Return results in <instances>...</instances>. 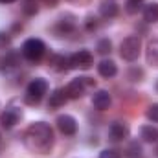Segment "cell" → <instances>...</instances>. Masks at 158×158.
<instances>
[{"mask_svg": "<svg viewBox=\"0 0 158 158\" xmlns=\"http://www.w3.org/2000/svg\"><path fill=\"white\" fill-rule=\"evenodd\" d=\"M53 140H55L53 131L44 121H35V123L28 125V129L22 132V142H24L26 149H30L31 153H37V155L50 153L53 147Z\"/></svg>", "mask_w": 158, "mask_h": 158, "instance_id": "obj_1", "label": "cell"}, {"mask_svg": "<svg viewBox=\"0 0 158 158\" xmlns=\"http://www.w3.org/2000/svg\"><path fill=\"white\" fill-rule=\"evenodd\" d=\"M140 52H142V39L138 35H129L119 44V55L125 61H131V63L136 61L140 57Z\"/></svg>", "mask_w": 158, "mask_h": 158, "instance_id": "obj_2", "label": "cell"}, {"mask_svg": "<svg viewBox=\"0 0 158 158\" xmlns=\"http://www.w3.org/2000/svg\"><path fill=\"white\" fill-rule=\"evenodd\" d=\"M46 92H48V83H46V79L35 77V79L30 81V85H28V88H26V94H24V99H26V103H30V105H37L40 99L44 98Z\"/></svg>", "mask_w": 158, "mask_h": 158, "instance_id": "obj_3", "label": "cell"}, {"mask_svg": "<svg viewBox=\"0 0 158 158\" xmlns=\"http://www.w3.org/2000/svg\"><path fill=\"white\" fill-rule=\"evenodd\" d=\"M22 57L31 61V63H37L42 59V55L46 53V44L40 39H28L22 44Z\"/></svg>", "mask_w": 158, "mask_h": 158, "instance_id": "obj_4", "label": "cell"}, {"mask_svg": "<svg viewBox=\"0 0 158 158\" xmlns=\"http://www.w3.org/2000/svg\"><path fill=\"white\" fill-rule=\"evenodd\" d=\"M94 85H96V81L90 79V77H76L68 83V86L64 90H66L68 99H79L86 92V88L88 86H94Z\"/></svg>", "mask_w": 158, "mask_h": 158, "instance_id": "obj_5", "label": "cell"}, {"mask_svg": "<svg viewBox=\"0 0 158 158\" xmlns=\"http://www.w3.org/2000/svg\"><path fill=\"white\" fill-rule=\"evenodd\" d=\"M70 61V68H79V70H88L94 64V55L88 50H79L76 53H72L68 57Z\"/></svg>", "mask_w": 158, "mask_h": 158, "instance_id": "obj_6", "label": "cell"}, {"mask_svg": "<svg viewBox=\"0 0 158 158\" xmlns=\"http://www.w3.org/2000/svg\"><path fill=\"white\" fill-rule=\"evenodd\" d=\"M20 119H22V109H19V107H9V109H6V110L2 112V116H0V125H2L4 129H13Z\"/></svg>", "mask_w": 158, "mask_h": 158, "instance_id": "obj_7", "label": "cell"}, {"mask_svg": "<svg viewBox=\"0 0 158 158\" xmlns=\"http://www.w3.org/2000/svg\"><path fill=\"white\" fill-rule=\"evenodd\" d=\"M55 123H57V129H59L64 136H74V134L77 132V121H76L74 116H70V114H61V116H57Z\"/></svg>", "mask_w": 158, "mask_h": 158, "instance_id": "obj_8", "label": "cell"}, {"mask_svg": "<svg viewBox=\"0 0 158 158\" xmlns=\"http://www.w3.org/2000/svg\"><path fill=\"white\" fill-rule=\"evenodd\" d=\"M129 132L131 131H129L127 123H123V121H112L110 127H109V136H110L112 142H123V140H127Z\"/></svg>", "mask_w": 158, "mask_h": 158, "instance_id": "obj_9", "label": "cell"}, {"mask_svg": "<svg viewBox=\"0 0 158 158\" xmlns=\"http://www.w3.org/2000/svg\"><path fill=\"white\" fill-rule=\"evenodd\" d=\"M76 30V19L72 17V15H63L59 20H57V24H55V31L59 33V35H68V33H72Z\"/></svg>", "mask_w": 158, "mask_h": 158, "instance_id": "obj_10", "label": "cell"}, {"mask_svg": "<svg viewBox=\"0 0 158 158\" xmlns=\"http://www.w3.org/2000/svg\"><path fill=\"white\" fill-rule=\"evenodd\" d=\"M20 61H19V53L17 52H9L4 59H2V64H0V72L2 74H11L19 68Z\"/></svg>", "mask_w": 158, "mask_h": 158, "instance_id": "obj_11", "label": "cell"}, {"mask_svg": "<svg viewBox=\"0 0 158 158\" xmlns=\"http://www.w3.org/2000/svg\"><path fill=\"white\" fill-rule=\"evenodd\" d=\"M112 103V98L107 90H98L94 96H92V105L98 109V110H107Z\"/></svg>", "mask_w": 158, "mask_h": 158, "instance_id": "obj_12", "label": "cell"}, {"mask_svg": "<svg viewBox=\"0 0 158 158\" xmlns=\"http://www.w3.org/2000/svg\"><path fill=\"white\" fill-rule=\"evenodd\" d=\"M98 74H99L101 77H105V79H110V77H114V76L118 74V66H116L114 61L103 59V61L98 64Z\"/></svg>", "mask_w": 158, "mask_h": 158, "instance_id": "obj_13", "label": "cell"}, {"mask_svg": "<svg viewBox=\"0 0 158 158\" xmlns=\"http://www.w3.org/2000/svg\"><path fill=\"white\" fill-rule=\"evenodd\" d=\"M66 99H68L66 90H64V88H55V90L50 94V101H48V105L53 107V109H57V107H63V105L66 103Z\"/></svg>", "mask_w": 158, "mask_h": 158, "instance_id": "obj_14", "label": "cell"}, {"mask_svg": "<svg viewBox=\"0 0 158 158\" xmlns=\"http://www.w3.org/2000/svg\"><path fill=\"white\" fill-rule=\"evenodd\" d=\"M118 4L114 2V0H105L101 6H99V15L103 17V19H114L116 15H118Z\"/></svg>", "mask_w": 158, "mask_h": 158, "instance_id": "obj_15", "label": "cell"}, {"mask_svg": "<svg viewBox=\"0 0 158 158\" xmlns=\"http://www.w3.org/2000/svg\"><path fill=\"white\" fill-rule=\"evenodd\" d=\"M140 138L147 143H155L158 142V127L155 125H143L140 129Z\"/></svg>", "mask_w": 158, "mask_h": 158, "instance_id": "obj_16", "label": "cell"}, {"mask_svg": "<svg viewBox=\"0 0 158 158\" xmlns=\"http://www.w3.org/2000/svg\"><path fill=\"white\" fill-rule=\"evenodd\" d=\"M145 59H147V64H151V66H158V39L151 40V42L147 44Z\"/></svg>", "mask_w": 158, "mask_h": 158, "instance_id": "obj_17", "label": "cell"}, {"mask_svg": "<svg viewBox=\"0 0 158 158\" xmlns=\"http://www.w3.org/2000/svg\"><path fill=\"white\" fill-rule=\"evenodd\" d=\"M143 20L149 24L158 22V2H151L143 6Z\"/></svg>", "mask_w": 158, "mask_h": 158, "instance_id": "obj_18", "label": "cell"}, {"mask_svg": "<svg viewBox=\"0 0 158 158\" xmlns=\"http://www.w3.org/2000/svg\"><path fill=\"white\" fill-rule=\"evenodd\" d=\"M50 64H52L55 70H59V72H63V70H68V68H70V61H68L66 57H63V55H53V57H52V61H50Z\"/></svg>", "mask_w": 158, "mask_h": 158, "instance_id": "obj_19", "label": "cell"}, {"mask_svg": "<svg viewBox=\"0 0 158 158\" xmlns=\"http://www.w3.org/2000/svg\"><path fill=\"white\" fill-rule=\"evenodd\" d=\"M37 11H39V2L37 0H24L22 2V13L24 15L33 17V15H37Z\"/></svg>", "mask_w": 158, "mask_h": 158, "instance_id": "obj_20", "label": "cell"}, {"mask_svg": "<svg viewBox=\"0 0 158 158\" xmlns=\"http://www.w3.org/2000/svg\"><path fill=\"white\" fill-rule=\"evenodd\" d=\"M145 0H127L125 2V11L129 13V15H136L140 9H143V4Z\"/></svg>", "mask_w": 158, "mask_h": 158, "instance_id": "obj_21", "label": "cell"}, {"mask_svg": "<svg viewBox=\"0 0 158 158\" xmlns=\"http://www.w3.org/2000/svg\"><path fill=\"white\" fill-rule=\"evenodd\" d=\"M96 50H98V53H101V55H109L110 50H112V42L109 39H99L98 44H96Z\"/></svg>", "mask_w": 158, "mask_h": 158, "instance_id": "obj_22", "label": "cell"}, {"mask_svg": "<svg viewBox=\"0 0 158 158\" xmlns=\"http://www.w3.org/2000/svg\"><path fill=\"white\" fill-rule=\"evenodd\" d=\"M127 158H140L142 156V145L138 142H132L129 147H127V153H125Z\"/></svg>", "mask_w": 158, "mask_h": 158, "instance_id": "obj_23", "label": "cell"}, {"mask_svg": "<svg viewBox=\"0 0 158 158\" xmlns=\"http://www.w3.org/2000/svg\"><path fill=\"white\" fill-rule=\"evenodd\" d=\"M145 116H147V119H149V121L158 123V103H153V105H149V107H147Z\"/></svg>", "mask_w": 158, "mask_h": 158, "instance_id": "obj_24", "label": "cell"}, {"mask_svg": "<svg viewBox=\"0 0 158 158\" xmlns=\"http://www.w3.org/2000/svg\"><path fill=\"white\" fill-rule=\"evenodd\" d=\"M99 158H121V155H119V151H116V149H103L99 153Z\"/></svg>", "mask_w": 158, "mask_h": 158, "instance_id": "obj_25", "label": "cell"}, {"mask_svg": "<svg viewBox=\"0 0 158 158\" xmlns=\"http://www.w3.org/2000/svg\"><path fill=\"white\" fill-rule=\"evenodd\" d=\"M9 42H11L9 33H6V31H0V48H6V46H9Z\"/></svg>", "mask_w": 158, "mask_h": 158, "instance_id": "obj_26", "label": "cell"}, {"mask_svg": "<svg viewBox=\"0 0 158 158\" xmlns=\"http://www.w3.org/2000/svg\"><path fill=\"white\" fill-rule=\"evenodd\" d=\"M96 26H98V22H96V19H92V17H88V19H86V30H90V31H92V30H94Z\"/></svg>", "mask_w": 158, "mask_h": 158, "instance_id": "obj_27", "label": "cell"}, {"mask_svg": "<svg viewBox=\"0 0 158 158\" xmlns=\"http://www.w3.org/2000/svg\"><path fill=\"white\" fill-rule=\"evenodd\" d=\"M37 2H44L48 7H53V6H57V0H37Z\"/></svg>", "mask_w": 158, "mask_h": 158, "instance_id": "obj_28", "label": "cell"}, {"mask_svg": "<svg viewBox=\"0 0 158 158\" xmlns=\"http://www.w3.org/2000/svg\"><path fill=\"white\" fill-rule=\"evenodd\" d=\"M0 2H2V4H13L15 0H0Z\"/></svg>", "mask_w": 158, "mask_h": 158, "instance_id": "obj_29", "label": "cell"}, {"mask_svg": "<svg viewBox=\"0 0 158 158\" xmlns=\"http://www.w3.org/2000/svg\"><path fill=\"white\" fill-rule=\"evenodd\" d=\"M156 90H158V81H156Z\"/></svg>", "mask_w": 158, "mask_h": 158, "instance_id": "obj_30", "label": "cell"}]
</instances>
